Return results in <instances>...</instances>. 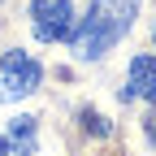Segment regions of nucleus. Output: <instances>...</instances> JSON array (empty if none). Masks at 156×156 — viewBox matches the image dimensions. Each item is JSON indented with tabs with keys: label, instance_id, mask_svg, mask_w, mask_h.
<instances>
[{
	"label": "nucleus",
	"instance_id": "obj_4",
	"mask_svg": "<svg viewBox=\"0 0 156 156\" xmlns=\"http://www.w3.org/2000/svg\"><path fill=\"white\" fill-rule=\"evenodd\" d=\"M126 100H147V104H156V56H152V52H139V56L130 61Z\"/></svg>",
	"mask_w": 156,
	"mask_h": 156
},
{
	"label": "nucleus",
	"instance_id": "obj_8",
	"mask_svg": "<svg viewBox=\"0 0 156 156\" xmlns=\"http://www.w3.org/2000/svg\"><path fill=\"white\" fill-rule=\"evenodd\" d=\"M147 134H152V143H156V122H152V126H147Z\"/></svg>",
	"mask_w": 156,
	"mask_h": 156
},
{
	"label": "nucleus",
	"instance_id": "obj_2",
	"mask_svg": "<svg viewBox=\"0 0 156 156\" xmlns=\"http://www.w3.org/2000/svg\"><path fill=\"white\" fill-rule=\"evenodd\" d=\"M39 69L35 56H26L22 48H9L5 61H0V100H26L30 91H39Z\"/></svg>",
	"mask_w": 156,
	"mask_h": 156
},
{
	"label": "nucleus",
	"instance_id": "obj_1",
	"mask_svg": "<svg viewBox=\"0 0 156 156\" xmlns=\"http://www.w3.org/2000/svg\"><path fill=\"white\" fill-rule=\"evenodd\" d=\"M143 0H91L87 17L78 22L74 30V52L83 56V61H95V56H104L117 39H122L130 26H134V13H139Z\"/></svg>",
	"mask_w": 156,
	"mask_h": 156
},
{
	"label": "nucleus",
	"instance_id": "obj_7",
	"mask_svg": "<svg viewBox=\"0 0 156 156\" xmlns=\"http://www.w3.org/2000/svg\"><path fill=\"white\" fill-rule=\"evenodd\" d=\"M9 147H13V143L5 139V134H0V156H9Z\"/></svg>",
	"mask_w": 156,
	"mask_h": 156
},
{
	"label": "nucleus",
	"instance_id": "obj_6",
	"mask_svg": "<svg viewBox=\"0 0 156 156\" xmlns=\"http://www.w3.org/2000/svg\"><path fill=\"white\" fill-rule=\"evenodd\" d=\"M83 126H87V134H95V139L108 134V122H104L100 113H91V108H83Z\"/></svg>",
	"mask_w": 156,
	"mask_h": 156
},
{
	"label": "nucleus",
	"instance_id": "obj_3",
	"mask_svg": "<svg viewBox=\"0 0 156 156\" xmlns=\"http://www.w3.org/2000/svg\"><path fill=\"white\" fill-rule=\"evenodd\" d=\"M30 30L44 44H61V39H74L78 22H74V5L69 0H35L30 5Z\"/></svg>",
	"mask_w": 156,
	"mask_h": 156
},
{
	"label": "nucleus",
	"instance_id": "obj_5",
	"mask_svg": "<svg viewBox=\"0 0 156 156\" xmlns=\"http://www.w3.org/2000/svg\"><path fill=\"white\" fill-rule=\"evenodd\" d=\"M9 143L17 156H30L35 152V117H13L9 122Z\"/></svg>",
	"mask_w": 156,
	"mask_h": 156
}]
</instances>
